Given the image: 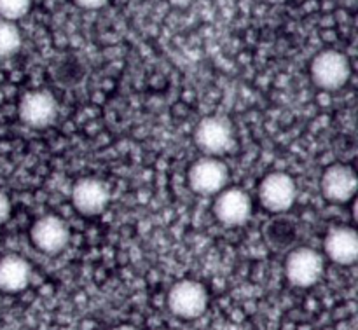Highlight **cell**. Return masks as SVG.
Listing matches in <instances>:
<instances>
[{
    "label": "cell",
    "instance_id": "obj_17",
    "mask_svg": "<svg viewBox=\"0 0 358 330\" xmlns=\"http://www.w3.org/2000/svg\"><path fill=\"white\" fill-rule=\"evenodd\" d=\"M73 2L83 9H101L107 6L108 0H73Z\"/></svg>",
    "mask_w": 358,
    "mask_h": 330
},
{
    "label": "cell",
    "instance_id": "obj_3",
    "mask_svg": "<svg viewBox=\"0 0 358 330\" xmlns=\"http://www.w3.org/2000/svg\"><path fill=\"white\" fill-rule=\"evenodd\" d=\"M234 128L229 119L222 115H210L201 119L194 129V142L205 156L220 157L234 145Z\"/></svg>",
    "mask_w": 358,
    "mask_h": 330
},
{
    "label": "cell",
    "instance_id": "obj_1",
    "mask_svg": "<svg viewBox=\"0 0 358 330\" xmlns=\"http://www.w3.org/2000/svg\"><path fill=\"white\" fill-rule=\"evenodd\" d=\"M311 80L324 91H339L352 79V65L346 55L336 49L318 52L310 66Z\"/></svg>",
    "mask_w": 358,
    "mask_h": 330
},
{
    "label": "cell",
    "instance_id": "obj_7",
    "mask_svg": "<svg viewBox=\"0 0 358 330\" xmlns=\"http://www.w3.org/2000/svg\"><path fill=\"white\" fill-rule=\"evenodd\" d=\"M254 203L241 187H226L215 196L213 215L224 227H240L250 220Z\"/></svg>",
    "mask_w": 358,
    "mask_h": 330
},
{
    "label": "cell",
    "instance_id": "obj_16",
    "mask_svg": "<svg viewBox=\"0 0 358 330\" xmlns=\"http://www.w3.org/2000/svg\"><path fill=\"white\" fill-rule=\"evenodd\" d=\"M10 215V201L6 196V192L0 191V226L9 219Z\"/></svg>",
    "mask_w": 358,
    "mask_h": 330
},
{
    "label": "cell",
    "instance_id": "obj_19",
    "mask_svg": "<svg viewBox=\"0 0 358 330\" xmlns=\"http://www.w3.org/2000/svg\"><path fill=\"white\" fill-rule=\"evenodd\" d=\"M268 2H271V3H282V2H287V0H268Z\"/></svg>",
    "mask_w": 358,
    "mask_h": 330
},
{
    "label": "cell",
    "instance_id": "obj_11",
    "mask_svg": "<svg viewBox=\"0 0 358 330\" xmlns=\"http://www.w3.org/2000/svg\"><path fill=\"white\" fill-rule=\"evenodd\" d=\"M110 201V189L94 177L80 178L72 189V205L80 215L96 217L105 212Z\"/></svg>",
    "mask_w": 358,
    "mask_h": 330
},
{
    "label": "cell",
    "instance_id": "obj_10",
    "mask_svg": "<svg viewBox=\"0 0 358 330\" xmlns=\"http://www.w3.org/2000/svg\"><path fill=\"white\" fill-rule=\"evenodd\" d=\"M31 243L35 248L48 255H56L69 247L70 229L58 215H44L30 229Z\"/></svg>",
    "mask_w": 358,
    "mask_h": 330
},
{
    "label": "cell",
    "instance_id": "obj_14",
    "mask_svg": "<svg viewBox=\"0 0 358 330\" xmlns=\"http://www.w3.org/2000/svg\"><path fill=\"white\" fill-rule=\"evenodd\" d=\"M21 30L17 28L16 21L2 20L0 17V58H9L16 55L21 48Z\"/></svg>",
    "mask_w": 358,
    "mask_h": 330
},
{
    "label": "cell",
    "instance_id": "obj_9",
    "mask_svg": "<svg viewBox=\"0 0 358 330\" xmlns=\"http://www.w3.org/2000/svg\"><path fill=\"white\" fill-rule=\"evenodd\" d=\"M322 194L327 201L345 205L355 199L358 189V177L355 168L350 164H332L322 175Z\"/></svg>",
    "mask_w": 358,
    "mask_h": 330
},
{
    "label": "cell",
    "instance_id": "obj_4",
    "mask_svg": "<svg viewBox=\"0 0 358 330\" xmlns=\"http://www.w3.org/2000/svg\"><path fill=\"white\" fill-rule=\"evenodd\" d=\"M189 187L199 196H217L229 184V168L220 157L203 156L187 171Z\"/></svg>",
    "mask_w": 358,
    "mask_h": 330
},
{
    "label": "cell",
    "instance_id": "obj_2",
    "mask_svg": "<svg viewBox=\"0 0 358 330\" xmlns=\"http://www.w3.org/2000/svg\"><path fill=\"white\" fill-rule=\"evenodd\" d=\"M208 304V290L196 280H182L168 292V310L182 320H196L203 317Z\"/></svg>",
    "mask_w": 358,
    "mask_h": 330
},
{
    "label": "cell",
    "instance_id": "obj_12",
    "mask_svg": "<svg viewBox=\"0 0 358 330\" xmlns=\"http://www.w3.org/2000/svg\"><path fill=\"white\" fill-rule=\"evenodd\" d=\"M324 250L338 266H353L358 261V233L350 226H338L327 233Z\"/></svg>",
    "mask_w": 358,
    "mask_h": 330
},
{
    "label": "cell",
    "instance_id": "obj_8",
    "mask_svg": "<svg viewBox=\"0 0 358 330\" xmlns=\"http://www.w3.org/2000/svg\"><path fill=\"white\" fill-rule=\"evenodd\" d=\"M20 119L34 129H44L58 117V101L45 89L28 91L20 101Z\"/></svg>",
    "mask_w": 358,
    "mask_h": 330
},
{
    "label": "cell",
    "instance_id": "obj_13",
    "mask_svg": "<svg viewBox=\"0 0 358 330\" xmlns=\"http://www.w3.org/2000/svg\"><path fill=\"white\" fill-rule=\"evenodd\" d=\"M31 282V266L21 255L0 259V290L7 294L23 292Z\"/></svg>",
    "mask_w": 358,
    "mask_h": 330
},
{
    "label": "cell",
    "instance_id": "obj_6",
    "mask_svg": "<svg viewBox=\"0 0 358 330\" xmlns=\"http://www.w3.org/2000/svg\"><path fill=\"white\" fill-rule=\"evenodd\" d=\"M297 199L296 180L289 173L273 171L262 178L259 185V201L268 212L285 213Z\"/></svg>",
    "mask_w": 358,
    "mask_h": 330
},
{
    "label": "cell",
    "instance_id": "obj_18",
    "mask_svg": "<svg viewBox=\"0 0 358 330\" xmlns=\"http://www.w3.org/2000/svg\"><path fill=\"white\" fill-rule=\"evenodd\" d=\"M112 330H140L135 325H119V327H114Z\"/></svg>",
    "mask_w": 358,
    "mask_h": 330
},
{
    "label": "cell",
    "instance_id": "obj_5",
    "mask_svg": "<svg viewBox=\"0 0 358 330\" xmlns=\"http://www.w3.org/2000/svg\"><path fill=\"white\" fill-rule=\"evenodd\" d=\"M325 273V259L320 252L310 247H299L289 254L285 261V276L294 287L310 289L317 285Z\"/></svg>",
    "mask_w": 358,
    "mask_h": 330
},
{
    "label": "cell",
    "instance_id": "obj_15",
    "mask_svg": "<svg viewBox=\"0 0 358 330\" xmlns=\"http://www.w3.org/2000/svg\"><path fill=\"white\" fill-rule=\"evenodd\" d=\"M31 0H0V17L9 21H17L28 14Z\"/></svg>",
    "mask_w": 358,
    "mask_h": 330
}]
</instances>
